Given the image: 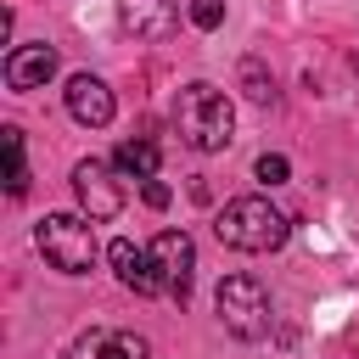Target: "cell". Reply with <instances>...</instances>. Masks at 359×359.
Returning a JSON list of instances; mask_svg holds the SVG:
<instances>
[{
    "instance_id": "obj_1",
    "label": "cell",
    "mask_w": 359,
    "mask_h": 359,
    "mask_svg": "<svg viewBox=\"0 0 359 359\" xmlns=\"http://www.w3.org/2000/svg\"><path fill=\"white\" fill-rule=\"evenodd\" d=\"M174 123H180L185 146H196V151H224L230 135H236V107H230V95H224L219 84L196 79V84L180 90V101H174Z\"/></svg>"
},
{
    "instance_id": "obj_2",
    "label": "cell",
    "mask_w": 359,
    "mask_h": 359,
    "mask_svg": "<svg viewBox=\"0 0 359 359\" xmlns=\"http://www.w3.org/2000/svg\"><path fill=\"white\" fill-rule=\"evenodd\" d=\"M286 213L269 202V196H236L213 213V236L236 252H275L286 241Z\"/></svg>"
},
{
    "instance_id": "obj_3",
    "label": "cell",
    "mask_w": 359,
    "mask_h": 359,
    "mask_svg": "<svg viewBox=\"0 0 359 359\" xmlns=\"http://www.w3.org/2000/svg\"><path fill=\"white\" fill-rule=\"evenodd\" d=\"M34 241H39L45 264L62 269V275H84V269L95 264V230H90V219H79V213H45L39 230H34Z\"/></svg>"
},
{
    "instance_id": "obj_4",
    "label": "cell",
    "mask_w": 359,
    "mask_h": 359,
    "mask_svg": "<svg viewBox=\"0 0 359 359\" xmlns=\"http://www.w3.org/2000/svg\"><path fill=\"white\" fill-rule=\"evenodd\" d=\"M213 309H219L224 331L241 342H258L269 331V292L258 286V275H224L213 292Z\"/></svg>"
},
{
    "instance_id": "obj_5",
    "label": "cell",
    "mask_w": 359,
    "mask_h": 359,
    "mask_svg": "<svg viewBox=\"0 0 359 359\" xmlns=\"http://www.w3.org/2000/svg\"><path fill=\"white\" fill-rule=\"evenodd\" d=\"M151 264L163 275V292L185 303L191 297V269H196V241L185 230H157L151 236Z\"/></svg>"
},
{
    "instance_id": "obj_6",
    "label": "cell",
    "mask_w": 359,
    "mask_h": 359,
    "mask_svg": "<svg viewBox=\"0 0 359 359\" xmlns=\"http://www.w3.org/2000/svg\"><path fill=\"white\" fill-rule=\"evenodd\" d=\"M73 191H79V202H84V213L101 224V219H118V208H123V185H118V174L107 168V163H95V157H84L79 168H73Z\"/></svg>"
},
{
    "instance_id": "obj_7",
    "label": "cell",
    "mask_w": 359,
    "mask_h": 359,
    "mask_svg": "<svg viewBox=\"0 0 359 359\" xmlns=\"http://www.w3.org/2000/svg\"><path fill=\"white\" fill-rule=\"evenodd\" d=\"M118 22L135 39H168L180 28V6L174 0H118Z\"/></svg>"
},
{
    "instance_id": "obj_8",
    "label": "cell",
    "mask_w": 359,
    "mask_h": 359,
    "mask_svg": "<svg viewBox=\"0 0 359 359\" xmlns=\"http://www.w3.org/2000/svg\"><path fill=\"white\" fill-rule=\"evenodd\" d=\"M56 79V45H17L11 56H6V84L11 90H45Z\"/></svg>"
},
{
    "instance_id": "obj_9",
    "label": "cell",
    "mask_w": 359,
    "mask_h": 359,
    "mask_svg": "<svg viewBox=\"0 0 359 359\" xmlns=\"http://www.w3.org/2000/svg\"><path fill=\"white\" fill-rule=\"evenodd\" d=\"M67 112H73V123L101 129V123H112V90L95 73H73L67 79Z\"/></svg>"
},
{
    "instance_id": "obj_10",
    "label": "cell",
    "mask_w": 359,
    "mask_h": 359,
    "mask_svg": "<svg viewBox=\"0 0 359 359\" xmlns=\"http://www.w3.org/2000/svg\"><path fill=\"white\" fill-rule=\"evenodd\" d=\"M107 258H112V269H118V280H123L129 292H140V297L163 292V275H157V264H151V247L112 241V247H107Z\"/></svg>"
},
{
    "instance_id": "obj_11",
    "label": "cell",
    "mask_w": 359,
    "mask_h": 359,
    "mask_svg": "<svg viewBox=\"0 0 359 359\" xmlns=\"http://www.w3.org/2000/svg\"><path fill=\"white\" fill-rule=\"evenodd\" d=\"M67 359H151V348L135 331H90L67 348Z\"/></svg>"
},
{
    "instance_id": "obj_12",
    "label": "cell",
    "mask_w": 359,
    "mask_h": 359,
    "mask_svg": "<svg viewBox=\"0 0 359 359\" xmlns=\"http://www.w3.org/2000/svg\"><path fill=\"white\" fill-rule=\"evenodd\" d=\"M112 163H118L123 174H135V180H157V163H163V151H157L151 140H123V146L112 151Z\"/></svg>"
},
{
    "instance_id": "obj_13",
    "label": "cell",
    "mask_w": 359,
    "mask_h": 359,
    "mask_svg": "<svg viewBox=\"0 0 359 359\" xmlns=\"http://www.w3.org/2000/svg\"><path fill=\"white\" fill-rule=\"evenodd\" d=\"M0 135H6V191H11V196H22V191H28V163H22V129H17V123H6Z\"/></svg>"
},
{
    "instance_id": "obj_14",
    "label": "cell",
    "mask_w": 359,
    "mask_h": 359,
    "mask_svg": "<svg viewBox=\"0 0 359 359\" xmlns=\"http://www.w3.org/2000/svg\"><path fill=\"white\" fill-rule=\"evenodd\" d=\"M252 174H258V185H286V174H292V163H286L280 151H264V157L252 163Z\"/></svg>"
},
{
    "instance_id": "obj_15",
    "label": "cell",
    "mask_w": 359,
    "mask_h": 359,
    "mask_svg": "<svg viewBox=\"0 0 359 359\" xmlns=\"http://www.w3.org/2000/svg\"><path fill=\"white\" fill-rule=\"evenodd\" d=\"M241 79H247V95H252V101H275V84L264 79L258 62H241Z\"/></svg>"
},
{
    "instance_id": "obj_16",
    "label": "cell",
    "mask_w": 359,
    "mask_h": 359,
    "mask_svg": "<svg viewBox=\"0 0 359 359\" xmlns=\"http://www.w3.org/2000/svg\"><path fill=\"white\" fill-rule=\"evenodd\" d=\"M191 22L196 28H219L224 22V0H191Z\"/></svg>"
},
{
    "instance_id": "obj_17",
    "label": "cell",
    "mask_w": 359,
    "mask_h": 359,
    "mask_svg": "<svg viewBox=\"0 0 359 359\" xmlns=\"http://www.w3.org/2000/svg\"><path fill=\"white\" fill-rule=\"evenodd\" d=\"M140 196H146V208H168V185L163 180H140Z\"/></svg>"
}]
</instances>
